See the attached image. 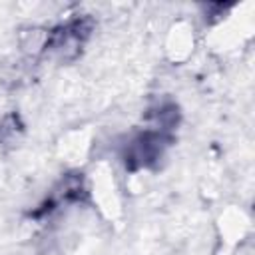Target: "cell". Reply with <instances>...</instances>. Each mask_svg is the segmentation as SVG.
<instances>
[{"instance_id": "obj_1", "label": "cell", "mask_w": 255, "mask_h": 255, "mask_svg": "<svg viewBox=\"0 0 255 255\" xmlns=\"http://www.w3.org/2000/svg\"><path fill=\"white\" fill-rule=\"evenodd\" d=\"M171 44H169V52L173 54V58H181V56H187L189 54V48L193 46V36H191V28L189 26H181L177 24L173 30H171Z\"/></svg>"}]
</instances>
